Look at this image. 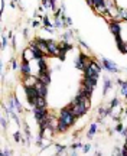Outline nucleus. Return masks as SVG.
Returning a JSON list of instances; mask_svg holds the SVG:
<instances>
[{
	"mask_svg": "<svg viewBox=\"0 0 127 156\" xmlns=\"http://www.w3.org/2000/svg\"><path fill=\"white\" fill-rule=\"evenodd\" d=\"M58 119H61L62 122L65 124H68L69 127H72L74 124H75V120H76V117L75 114H74V111H72V108L68 106V107H64L62 110L59 111V117Z\"/></svg>",
	"mask_w": 127,
	"mask_h": 156,
	"instance_id": "nucleus-1",
	"label": "nucleus"
},
{
	"mask_svg": "<svg viewBox=\"0 0 127 156\" xmlns=\"http://www.w3.org/2000/svg\"><path fill=\"white\" fill-rule=\"evenodd\" d=\"M102 69V65H100L97 61H94L90 58V61L87 62V66L84 69V75H90V77H98Z\"/></svg>",
	"mask_w": 127,
	"mask_h": 156,
	"instance_id": "nucleus-2",
	"label": "nucleus"
},
{
	"mask_svg": "<svg viewBox=\"0 0 127 156\" xmlns=\"http://www.w3.org/2000/svg\"><path fill=\"white\" fill-rule=\"evenodd\" d=\"M69 107L72 108V111H74V114H75L76 119H79V117H82V116L88 111V108H90V100L85 99L84 101H81L79 104H74V106L69 104Z\"/></svg>",
	"mask_w": 127,
	"mask_h": 156,
	"instance_id": "nucleus-3",
	"label": "nucleus"
},
{
	"mask_svg": "<svg viewBox=\"0 0 127 156\" xmlns=\"http://www.w3.org/2000/svg\"><path fill=\"white\" fill-rule=\"evenodd\" d=\"M25 94H26V99L29 101L30 106L36 104V100L39 99V93L36 90V87H25Z\"/></svg>",
	"mask_w": 127,
	"mask_h": 156,
	"instance_id": "nucleus-4",
	"label": "nucleus"
},
{
	"mask_svg": "<svg viewBox=\"0 0 127 156\" xmlns=\"http://www.w3.org/2000/svg\"><path fill=\"white\" fill-rule=\"evenodd\" d=\"M88 61H90V57H88L87 54H84V52H79L78 57L75 58V68L79 69V71H84Z\"/></svg>",
	"mask_w": 127,
	"mask_h": 156,
	"instance_id": "nucleus-5",
	"label": "nucleus"
},
{
	"mask_svg": "<svg viewBox=\"0 0 127 156\" xmlns=\"http://www.w3.org/2000/svg\"><path fill=\"white\" fill-rule=\"evenodd\" d=\"M101 65H102V69H105V71H108V72H119V66L117 64L114 62V61H111V59H107V58H102L101 59Z\"/></svg>",
	"mask_w": 127,
	"mask_h": 156,
	"instance_id": "nucleus-6",
	"label": "nucleus"
},
{
	"mask_svg": "<svg viewBox=\"0 0 127 156\" xmlns=\"http://www.w3.org/2000/svg\"><path fill=\"white\" fill-rule=\"evenodd\" d=\"M33 116H35V119L38 120V123H41V122L46 120L49 117L48 110L46 108H39V107H33Z\"/></svg>",
	"mask_w": 127,
	"mask_h": 156,
	"instance_id": "nucleus-7",
	"label": "nucleus"
},
{
	"mask_svg": "<svg viewBox=\"0 0 127 156\" xmlns=\"http://www.w3.org/2000/svg\"><path fill=\"white\" fill-rule=\"evenodd\" d=\"M58 54H59V43H56L53 39H48V55L58 57Z\"/></svg>",
	"mask_w": 127,
	"mask_h": 156,
	"instance_id": "nucleus-8",
	"label": "nucleus"
},
{
	"mask_svg": "<svg viewBox=\"0 0 127 156\" xmlns=\"http://www.w3.org/2000/svg\"><path fill=\"white\" fill-rule=\"evenodd\" d=\"M29 48L32 49V52H33V58L36 59V61H39V59H42V58H45V52H43L38 45H36V41H32L30 43H29Z\"/></svg>",
	"mask_w": 127,
	"mask_h": 156,
	"instance_id": "nucleus-9",
	"label": "nucleus"
},
{
	"mask_svg": "<svg viewBox=\"0 0 127 156\" xmlns=\"http://www.w3.org/2000/svg\"><path fill=\"white\" fill-rule=\"evenodd\" d=\"M38 82H39L38 75H36V77H35V75H27V77H25V78H23L22 84H23V87H35Z\"/></svg>",
	"mask_w": 127,
	"mask_h": 156,
	"instance_id": "nucleus-10",
	"label": "nucleus"
},
{
	"mask_svg": "<svg viewBox=\"0 0 127 156\" xmlns=\"http://www.w3.org/2000/svg\"><path fill=\"white\" fill-rule=\"evenodd\" d=\"M108 26H110V31H111V33L114 35V38H116V36H120V32H121V25H120L119 20H111L110 23H108Z\"/></svg>",
	"mask_w": 127,
	"mask_h": 156,
	"instance_id": "nucleus-11",
	"label": "nucleus"
},
{
	"mask_svg": "<svg viewBox=\"0 0 127 156\" xmlns=\"http://www.w3.org/2000/svg\"><path fill=\"white\" fill-rule=\"evenodd\" d=\"M20 72L23 77H27V75H32V69H30V66H29V62L27 61H23L22 59V62H20Z\"/></svg>",
	"mask_w": 127,
	"mask_h": 156,
	"instance_id": "nucleus-12",
	"label": "nucleus"
},
{
	"mask_svg": "<svg viewBox=\"0 0 127 156\" xmlns=\"http://www.w3.org/2000/svg\"><path fill=\"white\" fill-rule=\"evenodd\" d=\"M38 78H39L41 82L49 85V82H51V69H48V71H45V72H39V74H38Z\"/></svg>",
	"mask_w": 127,
	"mask_h": 156,
	"instance_id": "nucleus-13",
	"label": "nucleus"
},
{
	"mask_svg": "<svg viewBox=\"0 0 127 156\" xmlns=\"http://www.w3.org/2000/svg\"><path fill=\"white\" fill-rule=\"evenodd\" d=\"M35 87H36V90L39 93V97H45V99H46V96H48V85L39 81Z\"/></svg>",
	"mask_w": 127,
	"mask_h": 156,
	"instance_id": "nucleus-14",
	"label": "nucleus"
},
{
	"mask_svg": "<svg viewBox=\"0 0 127 156\" xmlns=\"http://www.w3.org/2000/svg\"><path fill=\"white\" fill-rule=\"evenodd\" d=\"M97 81H98V77H90V75H84V80H82L84 84L90 85V87H93V88H95Z\"/></svg>",
	"mask_w": 127,
	"mask_h": 156,
	"instance_id": "nucleus-15",
	"label": "nucleus"
},
{
	"mask_svg": "<svg viewBox=\"0 0 127 156\" xmlns=\"http://www.w3.org/2000/svg\"><path fill=\"white\" fill-rule=\"evenodd\" d=\"M68 129H69V126L64 123L61 119H58V120H56V131H58V133H65Z\"/></svg>",
	"mask_w": 127,
	"mask_h": 156,
	"instance_id": "nucleus-16",
	"label": "nucleus"
},
{
	"mask_svg": "<svg viewBox=\"0 0 127 156\" xmlns=\"http://www.w3.org/2000/svg\"><path fill=\"white\" fill-rule=\"evenodd\" d=\"M69 49H72V45L68 43L67 41H64L59 43V54H67V51H69Z\"/></svg>",
	"mask_w": 127,
	"mask_h": 156,
	"instance_id": "nucleus-17",
	"label": "nucleus"
},
{
	"mask_svg": "<svg viewBox=\"0 0 127 156\" xmlns=\"http://www.w3.org/2000/svg\"><path fill=\"white\" fill-rule=\"evenodd\" d=\"M117 84H119L120 87H121V88H120V93H121V96L127 99V81H123V80H117Z\"/></svg>",
	"mask_w": 127,
	"mask_h": 156,
	"instance_id": "nucleus-18",
	"label": "nucleus"
},
{
	"mask_svg": "<svg viewBox=\"0 0 127 156\" xmlns=\"http://www.w3.org/2000/svg\"><path fill=\"white\" fill-rule=\"evenodd\" d=\"M22 59H23V61H27V62H29L30 59H35V58H33V52H32V49H30V48H27V49L23 51Z\"/></svg>",
	"mask_w": 127,
	"mask_h": 156,
	"instance_id": "nucleus-19",
	"label": "nucleus"
},
{
	"mask_svg": "<svg viewBox=\"0 0 127 156\" xmlns=\"http://www.w3.org/2000/svg\"><path fill=\"white\" fill-rule=\"evenodd\" d=\"M38 65H39V72H45V71L49 69V68H48V62H46L45 58H42V59L38 61Z\"/></svg>",
	"mask_w": 127,
	"mask_h": 156,
	"instance_id": "nucleus-20",
	"label": "nucleus"
},
{
	"mask_svg": "<svg viewBox=\"0 0 127 156\" xmlns=\"http://www.w3.org/2000/svg\"><path fill=\"white\" fill-rule=\"evenodd\" d=\"M111 85H113V84H111V80L105 77V78H104V87H102V96H105V94L110 91Z\"/></svg>",
	"mask_w": 127,
	"mask_h": 156,
	"instance_id": "nucleus-21",
	"label": "nucleus"
},
{
	"mask_svg": "<svg viewBox=\"0 0 127 156\" xmlns=\"http://www.w3.org/2000/svg\"><path fill=\"white\" fill-rule=\"evenodd\" d=\"M111 110H113V108H110V107H108V108H105V107H100V108H98V114H100L101 119H104V117H107V116L111 114Z\"/></svg>",
	"mask_w": 127,
	"mask_h": 156,
	"instance_id": "nucleus-22",
	"label": "nucleus"
},
{
	"mask_svg": "<svg viewBox=\"0 0 127 156\" xmlns=\"http://www.w3.org/2000/svg\"><path fill=\"white\" fill-rule=\"evenodd\" d=\"M35 107L46 108V107H48V101H46V99H45V97H39V99L36 100V104H35Z\"/></svg>",
	"mask_w": 127,
	"mask_h": 156,
	"instance_id": "nucleus-23",
	"label": "nucleus"
},
{
	"mask_svg": "<svg viewBox=\"0 0 127 156\" xmlns=\"http://www.w3.org/2000/svg\"><path fill=\"white\" fill-rule=\"evenodd\" d=\"M13 97V101H15V106H16V110L19 114H22V111H23V107H22V104H20V101H19V99H17L16 96H12Z\"/></svg>",
	"mask_w": 127,
	"mask_h": 156,
	"instance_id": "nucleus-24",
	"label": "nucleus"
},
{
	"mask_svg": "<svg viewBox=\"0 0 127 156\" xmlns=\"http://www.w3.org/2000/svg\"><path fill=\"white\" fill-rule=\"evenodd\" d=\"M95 131H97V124H91V127L88 129V133H87V137L91 139L94 134H95Z\"/></svg>",
	"mask_w": 127,
	"mask_h": 156,
	"instance_id": "nucleus-25",
	"label": "nucleus"
},
{
	"mask_svg": "<svg viewBox=\"0 0 127 156\" xmlns=\"http://www.w3.org/2000/svg\"><path fill=\"white\" fill-rule=\"evenodd\" d=\"M119 16H120V19H123L124 22H127V9L120 7L119 9Z\"/></svg>",
	"mask_w": 127,
	"mask_h": 156,
	"instance_id": "nucleus-26",
	"label": "nucleus"
},
{
	"mask_svg": "<svg viewBox=\"0 0 127 156\" xmlns=\"http://www.w3.org/2000/svg\"><path fill=\"white\" fill-rule=\"evenodd\" d=\"M23 129H25V134H26V137H27V142H30L32 134H30V129H29V126L25 123V124H23Z\"/></svg>",
	"mask_w": 127,
	"mask_h": 156,
	"instance_id": "nucleus-27",
	"label": "nucleus"
},
{
	"mask_svg": "<svg viewBox=\"0 0 127 156\" xmlns=\"http://www.w3.org/2000/svg\"><path fill=\"white\" fill-rule=\"evenodd\" d=\"M53 28H56V29L64 28V22H62L61 19H55V22H53Z\"/></svg>",
	"mask_w": 127,
	"mask_h": 156,
	"instance_id": "nucleus-28",
	"label": "nucleus"
},
{
	"mask_svg": "<svg viewBox=\"0 0 127 156\" xmlns=\"http://www.w3.org/2000/svg\"><path fill=\"white\" fill-rule=\"evenodd\" d=\"M71 38H72V31H67V32L62 35V39L64 41H69Z\"/></svg>",
	"mask_w": 127,
	"mask_h": 156,
	"instance_id": "nucleus-29",
	"label": "nucleus"
},
{
	"mask_svg": "<svg viewBox=\"0 0 127 156\" xmlns=\"http://www.w3.org/2000/svg\"><path fill=\"white\" fill-rule=\"evenodd\" d=\"M119 104H120V101H119V99H114L111 100V103H110V108H114V107H119Z\"/></svg>",
	"mask_w": 127,
	"mask_h": 156,
	"instance_id": "nucleus-30",
	"label": "nucleus"
},
{
	"mask_svg": "<svg viewBox=\"0 0 127 156\" xmlns=\"http://www.w3.org/2000/svg\"><path fill=\"white\" fill-rule=\"evenodd\" d=\"M55 148H56V153H59V155H62L65 152V146H62V145H56Z\"/></svg>",
	"mask_w": 127,
	"mask_h": 156,
	"instance_id": "nucleus-31",
	"label": "nucleus"
},
{
	"mask_svg": "<svg viewBox=\"0 0 127 156\" xmlns=\"http://www.w3.org/2000/svg\"><path fill=\"white\" fill-rule=\"evenodd\" d=\"M13 155V152L10 150V149H4V150H1V153H0V156H12Z\"/></svg>",
	"mask_w": 127,
	"mask_h": 156,
	"instance_id": "nucleus-32",
	"label": "nucleus"
},
{
	"mask_svg": "<svg viewBox=\"0 0 127 156\" xmlns=\"http://www.w3.org/2000/svg\"><path fill=\"white\" fill-rule=\"evenodd\" d=\"M121 152H123V149L114 148V150H113V156H121Z\"/></svg>",
	"mask_w": 127,
	"mask_h": 156,
	"instance_id": "nucleus-33",
	"label": "nucleus"
},
{
	"mask_svg": "<svg viewBox=\"0 0 127 156\" xmlns=\"http://www.w3.org/2000/svg\"><path fill=\"white\" fill-rule=\"evenodd\" d=\"M81 148H84L81 142H79V143H74V145L71 146V149H72V150H76V149H81Z\"/></svg>",
	"mask_w": 127,
	"mask_h": 156,
	"instance_id": "nucleus-34",
	"label": "nucleus"
},
{
	"mask_svg": "<svg viewBox=\"0 0 127 156\" xmlns=\"http://www.w3.org/2000/svg\"><path fill=\"white\" fill-rule=\"evenodd\" d=\"M6 46H7V36H3L1 38V48L4 49Z\"/></svg>",
	"mask_w": 127,
	"mask_h": 156,
	"instance_id": "nucleus-35",
	"label": "nucleus"
},
{
	"mask_svg": "<svg viewBox=\"0 0 127 156\" xmlns=\"http://www.w3.org/2000/svg\"><path fill=\"white\" fill-rule=\"evenodd\" d=\"M10 64H12V69H17V68H20V66L17 65V62L15 61V59H12V61H10Z\"/></svg>",
	"mask_w": 127,
	"mask_h": 156,
	"instance_id": "nucleus-36",
	"label": "nucleus"
},
{
	"mask_svg": "<svg viewBox=\"0 0 127 156\" xmlns=\"http://www.w3.org/2000/svg\"><path fill=\"white\" fill-rule=\"evenodd\" d=\"M79 45H81V46H82V48H84V49L90 51V46H88V45H87V43H85V42L82 41V39H79Z\"/></svg>",
	"mask_w": 127,
	"mask_h": 156,
	"instance_id": "nucleus-37",
	"label": "nucleus"
},
{
	"mask_svg": "<svg viewBox=\"0 0 127 156\" xmlns=\"http://www.w3.org/2000/svg\"><path fill=\"white\" fill-rule=\"evenodd\" d=\"M13 136H15V140H16V142H22V140H23V139H20V131H16Z\"/></svg>",
	"mask_w": 127,
	"mask_h": 156,
	"instance_id": "nucleus-38",
	"label": "nucleus"
},
{
	"mask_svg": "<svg viewBox=\"0 0 127 156\" xmlns=\"http://www.w3.org/2000/svg\"><path fill=\"white\" fill-rule=\"evenodd\" d=\"M90 150H91V145H85L84 148H82V152H84V153H88Z\"/></svg>",
	"mask_w": 127,
	"mask_h": 156,
	"instance_id": "nucleus-39",
	"label": "nucleus"
},
{
	"mask_svg": "<svg viewBox=\"0 0 127 156\" xmlns=\"http://www.w3.org/2000/svg\"><path fill=\"white\" fill-rule=\"evenodd\" d=\"M116 130L121 133V131L124 130V127H123V124H121V123H119V124H117V126H116Z\"/></svg>",
	"mask_w": 127,
	"mask_h": 156,
	"instance_id": "nucleus-40",
	"label": "nucleus"
},
{
	"mask_svg": "<svg viewBox=\"0 0 127 156\" xmlns=\"http://www.w3.org/2000/svg\"><path fill=\"white\" fill-rule=\"evenodd\" d=\"M42 1V6L45 9H48V6H49V0H41Z\"/></svg>",
	"mask_w": 127,
	"mask_h": 156,
	"instance_id": "nucleus-41",
	"label": "nucleus"
},
{
	"mask_svg": "<svg viewBox=\"0 0 127 156\" xmlns=\"http://www.w3.org/2000/svg\"><path fill=\"white\" fill-rule=\"evenodd\" d=\"M6 126H7V122H6V119H4V117H1V127H3V129H6Z\"/></svg>",
	"mask_w": 127,
	"mask_h": 156,
	"instance_id": "nucleus-42",
	"label": "nucleus"
},
{
	"mask_svg": "<svg viewBox=\"0 0 127 156\" xmlns=\"http://www.w3.org/2000/svg\"><path fill=\"white\" fill-rule=\"evenodd\" d=\"M0 6H1L0 10H1V13H3V12H4V0H0Z\"/></svg>",
	"mask_w": 127,
	"mask_h": 156,
	"instance_id": "nucleus-43",
	"label": "nucleus"
},
{
	"mask_svg": "<svg viewBox=\"0 0 127 156\" xmlns=\"http://www.w3.org/2000/svg\"><path fill=\"white\" fill-rule=\"evenodd\" d=\"M32 26H33V28H38V26H39V22H38V20H33V22H32Z\"/></svg>",
	"mask_w": 127,
	"mask_h": 156,
	"instance_id": "nucleus-44",
	"label": "nucleus"
},
{
	"mask_svg": "<svg viewBox=\"0 0 127 156\" xmlns=\"http://www.w3.org/2000/svg\"><path fill=\"white\" fill-rule=\"evenodd\" d=\"M23 36H25V38L29 36V31H27V29H23Z\"/></svg>",
	"mask_w": 127,
	"mask_h": 156,
	"instance_id": "nucleus-45",
	"label": "nucleus"
},
{
	"mask_svg": "<svg viewBox=\"0 0 127 156\" xmlns=\"http://www.w3.org/2000/svg\"><path fill=\"white\" fill-rule=\"evenodd\" d=\"M10 7H16V1H10Z\"/></svg>",
	"mask_w": 127,
	"mask_h": 156,
	"instance_id": "nucleus-46",
	"label": "nucleus"
},
{
	"mask_svg": "<svg viewBox=\"0 0 127 156\" xmlns=\"http://www.w3.org/2000/svg\"><path fill=\"white\" fill-rule=\"evenodd\" d=\"M68 156H78V155H76L75 152H72V153H71V155H68Z\"/></svg>",
	"mask_w": 127,
	"mask_h": 156,
	"instance_id": "nucleus-47",
	"label": "nucleus"
},
{
	"mask_svg": "<svg viewBox=\"0 0 127 156\" xmlns=\"http://www.w3.org/2000/svg\"><path fill=\"white\" fill-rule=\"evenodd\" d=\"M95 156H101V153H100V152H97V153H95Z\"/></svg>",
	"mask_w": 127,
	"mask_h": 156,
	"instance_id": "nucleus-48",
	"label": "nucleus"
},
{
	"mask_svg": "<svg viewBox=\"0 0 127 156\" xmlns=\"http://www.w3.org/2000/svg\"><path fill=\"white\" fill-rule=\"evenodd\" d=\"M124 139H126V143H127V136H126V137H124Z\"/></svg>",
	"mask_w": 127,
	"mask_h": 156,
	"instance_id": "nucleus-49",
	"label": "nucleus"
},
{
	"mask_svg": "<svg viewBox=\"0 0 127 156\" xmlns=\"http://www.w3.org/2000/svg\"><path fill=\"white\" fill-rule=\"evenodd\" d=\"M13 1H16V3H17V1H19V0H13Z\"/></svg>",
	"mask_w": 127,
	"mask_h": 156,
	"instance_id": "nucleus-50",
	"label": "nucleus"
}]
</instances>
